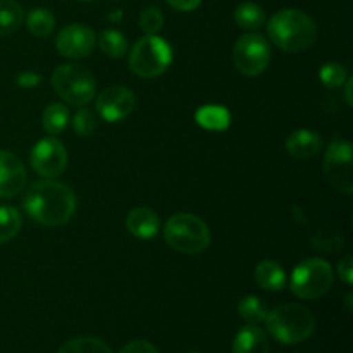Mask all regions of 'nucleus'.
Returning <instances> with one entry per match:
<instances>
[{
    "instance_id": "obj_1",
    "label": "nucleus",
    "mask_w": 353,
    "mask_h": 353,
    "mask_svg": "<svg viewBox=\"0 0 353 353\" xmlns=\"http://www.w3.org/2000/svg\"><path fill=\"white\" fill-rule=\"evenodd\" d=\"M76 195L64 183L37 181L26 190L23 207L28 216L43 226H62L76 212Z\"/></svg>"
},
{
    "instance_id": "obj_2",
    "label": "nucleus",
    "mask_w": 353,
    "mask_h": 353,
    "mask_svg": "<svg viewBox=\"0 0 353 353\" xmlns=\"http://www.w3.org/2000/svg\"><path fill=\"white\" fill-rule=\"evenodd\" d=\"M268 34L276 47L296 54L316 43L317 26L309 14L299 9H283L268 23Z\"/></svg>"
},
{
    "instance_id": "obj_3",
    "label": "nucleus",
    "mask_w": 353,
    "mask_h": 353,
    "mask_svg": "<svg viewBox=\"0 0 353 353\" xmlns=\"http://www.w3.org/2000/svg\"><path fill=\"white\" fill-rule=\"evenodd\" d=\"M264 323L276 341L283 345H299L309 340L314 333L316 317L307 307L285 303L271 310Z\"/></svg>"
},
{
    "instance_id": "obj_4",
    "label": "nucleus",
    "mask_w": 353,
    "mask_h": 353,
    "mask_svg": "<svg viewBox=\"0 0 353 353\" xmlns=\"http://www.w3.org/2000/svg\"><path fill=\"white\" fill-rule=\"evenodd\" d=\"M164 238L169 247L181 254H202L210 245L209 226L195 214L178 212L168 219Z\"/></svg>"
},
{
    "instance_id": "obj_5",
    "label": "nucleus",
    "mask_w": 353,
    "mask_h": 353,
    "mask_svg": "<svg viewBox=\"0 0 353 353\" xmlns=\"http://www.w3.org/2000/svg\"><path fill=\"white\" fill-rule=\"evenodd\" d=\"M172 61V48L157 34H145L133 45L130 52V68L137 76L145 79L164 74Z\"/></svg>"
},
{
    "instance_id": "obj_6",
    "label": "nucleus",
    "mask_w": 353,
    "mask_h": 353,
    "mask_svg": "<svg viewBox=\"0 0 353 353\" xmlns=\"http://www.w3.org/2000/svg\"><path fill=\"white\" fill-rule=\"evenodd\" d=\"M334 283V272L324 259H305L292 272L293 295L302 300H316L326 295Z\"/></svg>"
},
{
    "instance_id": "obj_7",
    "label": "nucleus",
    "mask_w": 353,
    "mask_h": 353,
    "mask_svg": "<svg viewBox=\"0 0 353 353\" xmlns=\"http://www.w3.org/2000/svg\"><path fill=\"white\" fill-rule=\"evenodd\" d=\"M50 81L55 93L71 105L85 107L95 97V78L85 65H59Z\"/></svg>"
},
{
    "instance_id": "obj_8",
    "label": "nucleus",
    "mask_w": 353,
    "mask_h": 353,
    "mask_svg": "<svg viewBox=\"0 0 353 353\" xmlns=\"http://www.w3.org/2000/svg\"><path fill=\"white\" fill-rule=\"evenodd\" d=\"M233 61L243 76H259L271 62V47L268 38L259 33H248L238 38L233 48Z\"/></svg>"
},
{
    "instance_id": "obj_9",
    "label": "nucleus",
    "mask_w": 353,
    "mask_h": 353,
    "mask_svg": "<svg viewBox=\"0 0 353 353\" xmlns=\"http://www.w3.org/2000/svg\"><path fill=\"white\" fill-rule=\"evenodd\" d=\"M324 172L331 185L345 195L353 193V172H352V143L343 138H334L327 145L324 155Z\"/></svg>"
},
{
    "instance_id": "obj_10",
    "label": "nucleus",
    "mask_w": 353,
    "mask_h": 353,
    "mask_svg": "<svg viewBox=\"0 0 353 353\" xmlns=\"http://www.w3.org/2000/svg\"><path fill=\"white\" fill-rule=\"evenodd\" d=\"M31 168L43 178L52 179L61 176L68 168V150L57 138L48 137L38 141L31 150Z\"/></svg>"
},
{
    "instance_id": "obj_11",
    "label": "nucleus",
    "mask_w": 353,
    "mask_h": 353,
    "mask_svg": "<svg viewBox=\"0 0 353 353\" xmlns=\"http://www.w3.org/2000/svg\"><path fill=\"white\" fill-rule=\"evenodd\" d=\"M97 43L95 31L85 24H69L62 28L55 40L59 54L68 59H85L93 52Z\"/></svg>"
},
{
    "instance_id": "obj_12",
    "label": "nucleus",
    "mask_w": 353,
    "mask_h": 353,
    "mask_svg": "<svg viewBox=\"0 0 353 353\" xmlns=\"http://www.w3.org/2000/svg\"><path fill=\"white\" fill-rule=\"evenodd\" d=\"M134 103L137 99L130 88L109 86L99 93L95 105L102 119H105L107 123H119L133 112Z\"/></svg>"
},
{
    "instance_id": "obj_13",
    "label": "nucleus",
    "mask_w": 353,
    "mask_h": 353,
    "mask_svg": "<svg viewBox=\"0 0 353 353\" xmlns=\"http://www.w3.org/2000/svg\"><path fill=\"white\" fill-rule=\"evenodd\" d=\"M26 185V169L16 154L0 150V199H14Z\"/></svg>"
},
{
    "instance_id": "obj_14",
    "label": "nucleus",
    "mask_w": 353,
    "mask_h": 353,
    "mask_svg": "<svg viewBox=\"0 0 353 353\" xmlns=\"http://www.w3.org/2000/svg\"><path fill=\"white\" fill-rule=\"evenodd\" d=\"M285 147L293 159L307 161L319 154L321 147H323V138L312 130H296L286 138Z\"/></svg>"
},
{
    "instance_id": "obj_15",
    "label": "nucleus",
    "mask_w": 353,
    "mask_h": 353,
    "mask_svg": "<svg viewBox=\"0 0 353 353\" xmlns=\"http://www.w3.org/2000/svg\"><path fill=\"white\" fill-rule=\"evenodd\" d=\"M126 228L133 236L140 238V240H150L161 230V219L152 209L138 207L128 214Z\"/></svg>"
},
{
    "instance_id": "obj_16",
    "label": "nucleus",
    "mask_w": 353,
    "mask_h": 353,
    "mask_svg": "<svg viewBox=\"0 0 353 353\" xmlns=\"http://www.w3.org/2000/svg\"><path fill=\"white\" fill-rule=\"evenodd\" d=\"M233 353H269V338L255 324L241 327L233 341Z\"/></svg>"
},
{
    "instance_id": "obj_17",
    "label": "nucleus",
    "mask_w": 353,
    "mask_h": 353,
    "mask_svg": "<svg viewBox=\"0 0 353 353\" xmlns=\"http://www.w3.org/2000/svg\"><path fill=\"white\" fill-rule=\"evenodd\" d=\"M255 281L265 292H281L286 286V272L278 262L265 259L255 268Z\"/></svg>"
},
{
    "instance_id": "obj_18",
    "label": "nucleus",
    "mask_w": 353,
    "mask_h": 353,
    "mask_svg": "<svg viewBox=\"0 0 353 353\" xmlns=\"http://www.w3.org/2000/svg\"><path fill=\"white\" fill-rule=\"evenodd\" d=\"M24 21V10L16 0H0V37L12 34Z\"/></svg>"
},
{
    "instance_id": "obj_19",
    "label": "nucleus",
    "mask_w": 353,
    "mask_h": 353,
    "mask_svg": "<svg viewBox=\"0 0 353 353\" xmlns=\"http://www.w3.org/2000/svg\"><path fill=\"white\" fill-rule=\"evenodd\" d=\"M41 124H43V130L52 137L61 134L69 124L68 107L64 103H50V105H47V109L43 110V116H41Z\"/></svg>"
},
{
    "instance_id": "obj_20",
    "label": "nucleus",
    "mask_w": 353,
    "mask_h": 353,
    "mask_svg": "<svg viewBox=\"0 0 353 353\" xmlns=\"http://www.w3.org/2000/svg\"><path fill=\"white\" fill-rule=\"evenodd\" d=\"M234 21L240 28L248 31L259 30L265 23V12L261 6L254 2H243L234 10Z\"/></svg>"
},
{
    "instance_id": "obj_21",
    "label": "nucleus",
    "mask_w": 353,
    "mask_h": 353,
    "mask_svg": "<svg viewBox=\"0 0 353 353\" xmlns=\"http://www.w3.org/2000/svg\"><path fill=\"white\" fill-rule=\"evenodd\" d=\"M196 123L207 130H226L230 126V112L223 105H205L199 109L195 116Z\"/></svg>"
},
{
    "instance_id": "obj_22",
    "label": "nucleus",
    "mask_w": 353,
    "mask_h": 353,
    "mask_svg": "<svg viewBox=\"0 0 353 353\" xmlns=\"http://www.w3.org/2000/svg\"><path fill=\"white\" fill-rule=\"evenodd\" d=\"M238 314H240L241 319L247 321L248 324H255V326H259V324L265 321L269 310L265 309L264 302H262L259 296L248 295L238 302Z\"/></svg>"
},
{
    "instance_id": "obj_23",
    "label": "nucleus",
    "mask_w": 353,
    "mask_h": 353,
    "mask_svg": "<svg viewBox=\"0 0 353 353\" xmlns=\"http://www.w3.org/2000/svg\"><path fill=\"white\" fill-rule=\"evenodd\" d=\"M99 47L107 57L119 59L128 52V40L121 31L105 30L100 33Z\"/></svg>"
},
{
    "instance_id": "obj_24",
    "label": "nucleus",
    "mask_w": 353,
    "mask_h": 353,
    "mask_svg": "<svg viewBox=\"0 0 353 353\" xmlns=\"http://www.w3.org/2000/svg\"><path fill=\"white\" fill-rule=\"evenodd\" d=\"M26 26L31 34L38 38H45L54 31L55 17L47 9H33L26 17Z\"/></svg>"
},
{
    "instance_id": "obj_25",
    "label": "nucleus",
    "mask_w": 353,
    "mask_h": 353,
    "mask_svg": "<svg viewBox=\"0 0 353 353\" xmlns=\"http://www.w3.org/2000/svg\"><path fill=\"white\" fill-rule=\"evenodd\" d=\"M21 226H23V219H21L19 210L9 205L0 207V245L17 236Z\"/></svg>"
},
{
    "instance_id": "obj_26",
    "label": "nucleus",
    "mask_w": 353,
    "mask_h": 353,
    "mask_svg": "<svg viewBox=\"0 0 353 353\" xmlns=\"http://www.w3.org/2000/svg\"><path fill=\"white\" fill-rule=\"evenodd\" d=\"M57 353H112L110 348L99 338L79 336L69 340L59 348Z\"/></svg>"
},
{
    "instance_id": "obj_27",
    "label": "nucleus",
    "mask_w": 353,
    "mask_h": 353,
    "mask_svg": "<svg viewBox=\"0 0 353 353\" xmlns=\"http://www.w3.org/2000/svg\"><path fill=\"white\" fill-rule=\"evenodd\" d=\"M71 123L72 130H74V133L79 134V137H92L97 131V128H99V119H97V116L90 109H85V107L74 114Z\"/></svg>"
},
{
    "instance_id": "obj_28",
    "label": "nucleus",
    "mask_w": 353,
    "mask_h": 353,
    "mask_svg": "<svg viewBox=\"0 0 353 353\" xmlns=\"http://www.w3.org/2000/svg\"><path fill=\"white\" fill-rule=\"evenodd\" d=\"M347 69L338 62H327L319 71V79L326 88H338L347 81Z\"/></svg>"
},
{
    "instance_id": "obj_29",
    "label": "nucleus",
    "mask_w": 353,
    "mask_h": 353,
    "mask_svg": "<svg viewBox=\"0 0 353 353\" xmlns=\"http://www.w3.org/2000/svg\"><path fill=\"white\" fill-rule=\"evenodd\" d=\"M164 26V16L155 7H147L140 16V28L147 34H155Z\"/></svg>"
},
{
    "instance_id": "obj_30",
    "label": "nucleus",
    "mask_w": 353,
    "mask_h": 353,
    "mask_svg": "<svg viewBox=\"0 0 353 353\" xmlns=\"http://www.w3.org/2000/svg\"><path fill=\"white\" fill-rule=\"evenodd\" d=\"M338 276H340L341 281L345 283V285L350 286L353 283V259L352 255H347V257L341 259L340 262H338Z\"/></svg>"
},
{
    "instance_id": "obj_31",
    "label": "nucleus",
    "mask_w": 353,
    "mask_h": 353,
    "mask_svg": "<svg viewBox=\"0 0 353 353\" xmlns=\"http://www.w3.org/2000/svg\"><path fill=\"white\" fill-rule=\"evenodd\" d=\"M119 353H159V352L150 341L134 340V341H130V343H128Z\"/></svg>"
},
{
    "instance_id": "obj_32",
    "label": "nucleus",
    "mask_w": 353,
    "mask_h": 353,
    "mask_svg": "<svg viewBox=\"0 0 353 353\" xmlns=\"http://www.w3.org/2000/svg\"><path fill=\"white\" fill-rule=\"evenodd\" d=\"M41 83V76L37 74V72L26 71L23 74L17 76V85L21 88H31V86H38Z\"/></svg>"
},
{
    "instance_id": "obj_33",
    "label": "nucleus",
    "mask_w": 353,
    "mask_h": 353,
    "mask_svg": "<svg viewBox=\"0 0 353 353\" xmlns=\"http://www.w3.org/2000/svg\"><path fill=\"white\" fill-rule=\"evenodd\" d=\"M165 2L179 12H190V10H195L202 3V0H165Z\"/></svg>"
},
{
    "instance_id": "obj_34",
    "label": "nucleus",
    "mask_w": 353,
    "mask_h": 353,
    "mask_svg": "<svg viewBox=\"0 0 353 353\" xmlns=\"http://www.w3.org/2000/svg\"><path fill=\"white\" fill-rule=\"evenodd\" d=\"M352 79L353 78H347V86H345V99H347V103L348 105H353V99H352V86H353V83H352Z\"/></svg>"
},
{
    "instance_id": "obj_35",
    "label": "nucleus",
    "mask_w": 353,
    "mask_h": 353,
    "mask_svg": "<svg viewBox=\"0 0 353 353\" xmlns=\"http://www.w3.org/2000/svg\"><path fill=\"white\" fill-rule=\"evenodd\" d=\"M81 2H90V0H81Z\"/></svg>"
},
{
    "instance_id": "obj_36",
    "label": "nucleus",
    "mask_w": 353,
    "mask_h": 353,
    "mask_svg": "<svg viewBox=\"0 0 353 353\" xmlns=\"http://www.w3.org/2000/svg\"><path fill=\"white\" fill-rule=\"evenodd\" d=\"M192 353H200V352H192Z\"/></svg>"
}]
</instances>
